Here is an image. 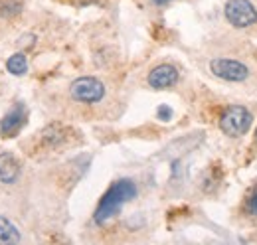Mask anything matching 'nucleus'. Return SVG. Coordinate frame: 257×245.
I'll use <instances>...</instances> for the list:
<instances>
[{"instance_id": "5", "label": "nucleus", "mask_w": 257, "mask_h": 245, "mask_svg": "<svg viewBox=\"0 0 257 245\" xmlns=\"http://www.w3.org/2000/svg\"><path fill=\"white\" fill-rule=\"evenodd\" d=\"M210 69L216 77L225 79V81H243L249 75L247 65H243L237 60H227V58H218L210 61Z\"/></svg>"}, {"instance_id": "11", "label": "nucleus", "mask_w": 257, "mask_h": 245, "mask_svg": "<svg viewBox=\"0 0 257 245\" xmlns=\"http://www.w3.org/2000/svg\"><path fill=\"white\" fill-rule=\"evenodd\" d=\"M6 69L12 73V75H24L28 71V60L24 54H14L10 56L6 61Z\"/></svg>"}, {"instance_id": "1", "label": "nucleus", "mask_w": 257, "mask_h": 245, "mask_svg": "<svg viewBox=\"0 0 257 245\" xmlns=\"http://www.w3.org/2000/svg\"><path fill=\"white\" fill-rule=\"evenodd\" d=\"M137 196V186L128 178H121L117 182L111 184V188L103 194V198L99 200V206L95 210V223L103 225L109 219H113L115 215L121 212V208L127 204L128 200H133Z\"/></svg>"}, {"instance_id": "7", "label": "nucleus", "mask_w": 257, "mask_h": 245, "mask_svg": "<svg viewBox=\"0 0 257 245\" xmlns=\"http://www.w3.org/2000/svg\"><path fill=\"white\" fill-rule=\"evenodd\" d=\"M178 81V69L170 63H161L149 73V85L153 89H166Z\"/></svg>"}, {"instance_id": "12", "label": "nucleus", "mask_w": 257, "mask_h": 245, "mask_svg": "<svg viewBox=\"0 0 257 245\" xmlns=\"http://www.w3.org/2000/svg\"><path fill=\"white\" fill-rule=\"evenodd\" d=\"M22 12V0H0V18L12 20Z\"/></svg>"}, {"instance_id": "14", "label": "nucleus", "mask_w": 257, "mask_h": 245, "mask_svg": "<svg viewBox=\"0 0 257 245\" xmlns=\"http://www.w3.org/2000/svg\"><path fill=\"white\" fill-rule=\"evenodd\" d=\"M170 117H172V111H170V107L162 105L161 109H159V119H161V121H170Z\"/></svg>"}, {"instance_id": "6", "label": "nucleus", "mask_w": 257, "mask_h": 245, "mask_svg": "<svg viewBox=\"0 0 257 245\" xmlns=\"http://www.w3.org/2000/svg\"><path fill=\"white\" fill-rule=\"evenodd\" d=\"M24 121H26V109L22 103H16L0 121V135L2 137H16L18 131L24 127Z\"/></svg>"}, {"instance_id": "3", "label": "nucleus", "mask_w": 257, "mask_h": 245, "mask_svg": "<svg viewBox=\"0 0 257 245\" xmlns=\"http://www.w3.org/2000/svg\"><path fill=\"white\" fill-rule=\"evenodd\" d=\"M69 95L79 103L93 105L105 97V85L97 77H77L69 85Z\"/></svg>"}, {"instance_id": "10", "label": "nucleus", "mask_w": 257, "mask_h": 245, "mask_svg": "<svg viewBox=\"0 0 257 245\" xmlns=\"http://www.w3.org/2000/svg\"><path fill=\"white\" fill-rule=\"evenodd\" d=\"M18 241H20L18 227L10 219L0 215V243H18Z\"/></svg>"}, {"instance_id": "15", "label": "nucleus", "mask_w": 257, "mask_h": 245, "mask_svg": "<svg viewBox=\"0 0 257 245\" xmlns=\"http://www.w3.org/2000/svg\"><path fill=\"white\" fill-rule=\"evenodd\" d=\"M155 4H166V2H170V0H153Z\"/></svg>"}, {"instance_id": "2", "label": "nucleus", "mask_w": 257, "mask_h": 245, "mask_svg": "<svg viewBox=\"0 0 257 245\" xmlns=\"http://www.w3.org/2000/svg\"><path fill=\"white\" fill-rule=\"evenodd\" d=\"M220 127L227 137H241L249 131L251 127V113L245 107L231 105L227 107L222 117H220Z\"/></svg>"}, {"instance_id": "9", "label": "nucleus", "mask_w": 257, "mask_h": 245, "mask_svg": "<svg viewBox=\"0 0 257 245\" xmlns=\"http://www.w3.org/2000/svg\"><path fill=\"white\" fill-rule=\"evenodd\" d=\"M67 141V129L62 125H50L42 131V143L46 147H58Z\"/></svg>"}, {"instance_id": "13", "label": "nucleus", "mask_w": 257, "mask_h": 245, "mask_svg": "<svg viewBox=\"0 0 257 245\" xmlns=\"http://www.w3.org/2000/svg\"><path fill=\"white\" fill-rule=\"evenodd\" d=\"M247 212L251 215H257V186L251 190V194L247 198Z\"/></svg>"}, {"instance_id": "8", "label": "nucleus", "mask_w": 257, "mask_h": 245, "mask_svg": "<svg viewBox=\"0 0 257 245\" xmlns=\"http://www.w3.org/2000/svg\"><path fill=\"white\" fill-rule=\"evenodd\" d=\"M20 176V166L10 153H0V182L14 184Z\"/></svg>"}, {"instance_id": "4", "label": "nucleus", "mask_w": 257, "mask_h": 245, "mask_svg": "<svg viewBox=\"0 0 257 245\" xmlns=\"http://www.w3.org/2000/svg\"><path fill=\"white\" fill-rule=\"evenodd\" d=\"M225 18L235 28H249L257 22V10L249 0H227Z\"/></svg>"}, {"instance_id": "16", "label": "nucleus", "mask_w": 257, "mask_h": 245, "mask_svg": "<svg viewBox=\"0 0 257 245\" xmlns=\"http://www.w3.org/2000/svg\"><path fill=\"white\" fill-rule=\"evenodd\" d=\"M255 137H257V133H255Z\"/></svg>"}]
</instances>
